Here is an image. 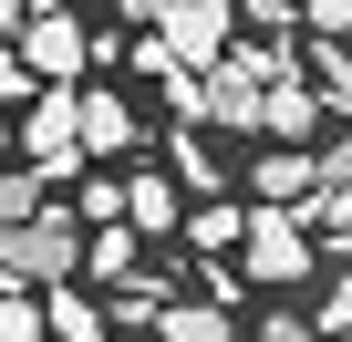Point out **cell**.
Returning <instances> with one entry per match:
<instances>
[{
    "mask_svg": "<svg viewBox=\"0 0 352 342\" xmlns=\"http://www.w3.org/2000/svg\"><path fill=\"white\" fill-rule=\"evenodd\" d=\"M73 270H83V218L73 208H32L21 228H0V290H32V280L63 290Z\"/></svg>",
    "mask_w": 352,
    "mask_h": 342,
    "instance_id": "obj_1",
    "label": "cell"
},
{
    "mask_svg": "<svg viewBox=\"0 0 352 342\" xmlns=\"http://www.w3.org/2000/svg\"><path fill=\"white\" fill-rule=\"evenodd\" d=\"M145 42L166 52V73H208V63L239 42V11H228V0H166V21H155Z\"/></svg>",
    "mask_w": 352,
    "mask_h": 342,
    "instance_id": "obj_2",
    "label": "cell"
},
{
    "mask_svg": "<svg viewBox=\"0 0 352 342\" xmlns=\"http://www.w3.org/2000/svg\"><path fill=\"white\" fill-rule=\"evenodd\" d=\"M290 290V280H311V239L280 218V208H249V228H239V290Z\"/></svg>",
    "mask_w": 352,
    "mask_h": 342,
    "instance_id": "obj_3",
    "label": "cell"
},
{
    "mask_svg": "<svg viewBox=\"0 0 352 342\" xmlns=\"http://www.w3.org/2000/svg\"><path fill=\"white\" fill-rule=\"evenodd\" d=\"M11 156L32 166L42 187H52V177H73V166H83V145H73V94H63V83H52V94H42V104H32L21 125H11Z\"/></svg>",
    "mask_w": 352,
    "mask_h": 342,
    "instance_id": "obj_4",
    "label": "cell"
},
{
    "mask_svg": "<svg viewBox=\"0 0 352 342\" xmlns=\"http://www.w3.org/2000/svg\"><path fill=\"white\" fill-rule=\"evenodd\" d=\"M11 42H21V73H42V83H63V94H73V73L94 63V42L73 32V11H32Z\"/></svg>",
    "mask_w": 352,
    "mask_h": 342,
    "instance_id": "obj_5",
    "label": "cell"
},
{
    "mask_svg": "<svg viewBox=\"0 0 352 342\" xmlns=\"http://www.w3.org/2000/svg\"><path fill=\"white\" fill-rule=\"evenodd\" d=\"M249 125H259L270 145H300V135H331L342 114H331V104H321V94L300 83V63H290L280 83H259V114H249Z\"/></svg>",
    "mask_w": 352,
    "mask_h": 342,
    "instance_id": "obj_6",
    "label": "cell"
},
{
    "mask_svg": "<svg viewBox=\"0 0 352 342\" xmlns=\"http://www.w3.org/2000/svg\"><path fill=\"white\" fill-rule=\"evenodd\" d=\"M249 187H259V208H300V197L321 187V166H311V145H259Z\"/></svg>",
    "mask_w": 352,
    "mask_h": 342,
    "instance_id": "obj_7",
    "label": "cell"
},
{
    "mask_svg": "<svg viewBox=\"0 0 352 342\" xmlns=\"http://www.w3.org/2000/svg\"><path fill=\"white\" fill-rule=\"evenodd\" d=\"M73 145L83 156H124L135 145V104L124 94H73Z\"/></svg>",
    "mask_w": 352,
    "mask_h": 342,
    "instance_id": "obj_8",
    "label": "cell"
},
{
    "mask_svg": "<svg viewBox=\"0 0 352 342\" xmlns=\"http://www.w3.org/2000/svg\"><path fill=\"white\" fill-rule=\"evenodd\" d=\"M176 218H187V208H176V177H135L124 187V228L135 239H176Z\"/></svg>",
    "mask_w": 352,
    "mask_h": 342,
    "instance_id": "obj_9",
    "label": "cell"
},
{
    "mask_svg": "<svg viewBox=\"0 0 352 342\" xmlns=\"http://www.w3.org/2000/svg\"><path fill=\"white\" fill-rule=\"evenodd\" d=\"M166 301H176V290H166L155 270H135V280H114V290H104V332H114V321H124V332H155V311H166Z\"/></svg>",
    "mask_w": 352,
    "mask_h": 342,
    "instance_id": "obj_10",
    "label": "cell"
},
{
    "mask_svg": "<svg viewBox=\"0 0 352 342\" xmlns=\"http://www.w3.org/2000/svg\"><path fill=\"white\" fill-rule=\"evenodd\" d=\"M155 342H239V321L218 301H166L155 311Z\"/></svg>",
    "mask_w": 352,
    "mask_h": 342,
    "instance_id": "obj_11",
    "label": "cell"
},
{
    "mask_svg": "<svg viewBox=\"0 0 352 342\" xmlns=\"http://www.w3.org/2000/svg\"><path fill=\"white\" fill-rule=\"evenodd\" d=\"M42 342H104V301H83L73 280L42 301Z\"/></svg>",
    "mask_w": 352,
    "mask_h": 342,
    "instance_id": "obj_12",
    "label": "cell"
},
{
    "mask_svg": "<svg viewBox=\"0 0 352 342\" xmlns=\"http://www.w3.org/2000/svg\"><path fill=\"white\" fill-rule=\"evenodd\" d=\"M239 228H249V208H228V197H208L197 218H176V239H197L208 259H218V249H239Z\"/></svg>",
    "mask_w": 352,
    "mask_h": 342,
    "instance_id": "obj_13",
    "label": "cell"
},
{
    "mask_svg": "<svg viewBox=\"0 0 352 342\" xmlns=\"http://www.w3.org/2000/svg\"><path fill=\"white\" fill-rule=\"evenodd\" d=\"M83 270H94L104 290H114V280H135V228H124V218H114V228H94V239H83Z\"/></svg>",
    "mask_w": 352,
    "mask_h": 342,
    "instance_id": "obj_14",
    "label": "cell"
},
{
    "mask_svg": "<svg viewBox=\"0 0 352 342\" xmlns=\"http://www.w3.org/2000/svg\"><path fill=\"white\" fill-rule=\"evenodd\" d=\"M42 208V177H32V166H0V228H21Z\"/></svg>",
    "mask_w": 352,
    "mask_h": 342,
    "instance_id": "obj_15",
    "label": "cell"
},
{
    "mask_svg": "<svg viewBox=\"0 0 352 342\" xmlns=\"http://www.w3.org/2000/svg\"><path fill=\"white\" fill-rule=\"evenodd\" d=\"M0 342H42V301L32 290H0Z\"/></svg>",
    "mask_w": 352,
    "mask_h": 342,
    "instance_id": "obj_16",
    "label": "cell"
},
{
    "mask_svg": "<svg viewBox=\"0 0 352 342\" xmlns=\"http://www.w3.org/2000/svg\"><path fill=\"white\" fill-rule=\"evenodd\" d=\"M342 321H352V290H342V280H321V301H311V332H321V342H342Z\"/></svg>",
    "mask_w": 352,
    "mask_h": 342,
    "instance_id": "obj_17",
    "label": "cell"
},
{
    "mask_svg": "<svg viewBox=\"0 0 352 342\" xmlns=\"http://www.w3.org/2000/svg\"><path fill=\"white\" fill-rule=\"evenodd\" d=\"M176 177H187V187H197V197H218V156H208V145H197V135H187V145H176Z\"/></svg>",
    "mask_w": 352,
    "mask_h": 342,
    "instance_id": "obj_18",
    "label": "cell"
},
{
    "mask_svg": "<svg viewBox=\"0 0 352 342\" xmlns=\"http://www.w3.org/2000/svg\"><path fill=\"white\" fill-rule=\"evenodd\" d=\"M73 218H94V228H114V218H124V187H114V177H94V187H83V208H73Z\"/></svg>",
    "mask_w": 352,
    "mask_h": 342,
    "instance_id": "obj_19",
    "label": "cell"
},
{
    "mask_svg": "<svg viewBox=\"0 0 352 342\" xmlns=\"http://www.w3.org/2000/svg\"><path fill=\"white\" fill-rule=\"evenodd\" d=\"M259 342H311V321H300V311L280 301V311H259Z\"/></svg>",
    "mask_w": 352,
    "mask_h": 342,
    "instance_id": "obj_20",
    "label": "cell"
},
{
    "mask_svg": "<svg viewBox=\"0 0 352 342\" xmlns=\"http://www.w3.org/2000/svg\"><path fill=\"white\" fill-rule=\"evenodd\" d=\"M11 94H32V73H21V52H11V42H0V104H11Z\"/></svg>",
    "mask_w": 352,
    "mask_h": 342,
    "instance_id": "obj_21",
    "label": "cell"
},
{
    "mask_svg": "<svg viewBox=\"0 0 352 342\" xmlns=\"http://www.w3.org/2000/svg\"><path fill=\"white\" fill-rule=\"evenodd\" d=\"M311 42H342V0H311Z\"/></svg>",
    "mask_w": 352,
    "mask_h": 342,
    "instance_id": "obj_22",
    "label": "cell"
},
{
    "mask_svg": "<svg viewBox=\"0 0 352 342\" xmlns=\"http://www.w3.org/2000/svg\"><path fill=\"white\" fill-rule=\"evenodd\" d=\"M114 11H124L135 32H155V21H166V0H114Z\"/></svg>",
    "mask_w": 352,
    "mask_h": 342,
    "instance_id": "obj_23",
    "label": "cell"
},
{
    "mask_svg": "<svg viewBox=\"0 0 352 342\" xmlns=\"http://www.w3.org/2000/svg\"><path fill=\"white\" fill-rule=\"evenodd\" d=\"M0 166H11V125H0Z\"/></svg>",
    "mask_w": 352,
    "mask_h": 342,
    "instance_id": "obj_24",
    "label": "cell"
}]
</instances>
